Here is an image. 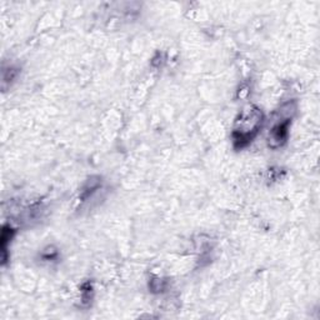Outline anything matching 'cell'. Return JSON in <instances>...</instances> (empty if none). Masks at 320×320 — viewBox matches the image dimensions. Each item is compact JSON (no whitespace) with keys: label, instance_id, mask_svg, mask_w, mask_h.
I'll return each instance as SVG.
<instances>
[{"label":"cell","instance_id":"1","mask_svg":"<svg viewBox=\"0 0 320 320\" xmlns=\"http://www.w3.org/2000/svg\"><path fill=\"white\" fill-rule=\"evenodd\" d=\"M264 122V114L256 105H248L235 118L231 139L236 150L247 148L260 131Z\"/></svg>","mask_w":320,"mask_h":320},{"label":"cell","instance_id":"2","mask_svg":"<svg viewBox=\"0 0 320 320\" xmlns=\"http://www.w3.org/2000/svg\"><path fill=\"white\" fill-rule=\"evenodd\" d=\"M279 111L283 114L282 118H278L277 120H279V122L275 123L269 129L268 133V147L274 150L279 149L287 143L288 138H289V128H290L291 119H293L291 114H284V106Z\"/></svg>","mask_w":320,"mask_h":320},{"label":"cell","instance_id":"3","mask_svg":"<svg viewBox=\"0 0 320 320\" xmlns=\"http://www.w3.org/2000/svg\"><path fill=\"white\" fill-rule=\"evenodd\" d=\"M101 187V178L100 177H92L87 180V183L84 184V187L80 190V200L85 201L93 195V194L99 190V188Z\"/></svg>","mask_w":320,"mask_h":320},{"label":"cell","instance_id":"4","mask_svg":"<svg viewBox=\"0 0 320 320\" xmlns=\"http://www.w3.org/2000/svg\"><path fill=\"white\" fill-rule=\"evenodd\" d=\"M15 230L11 228L10 225H4L3 230H1V256H3V264H5L6 259H8V243L11 242V239L14 238Z\"/></svg>","mask_w":320,"mask_h":320},{"label":"cell","instance_id":"5","mask_svg":"<svg viewBox=\"0 0 320 320\" xmlns=\"http://www.w3.org/2000/svg\"><path fill=\"white\" fill-rule=\"evenodd\" d=\"M80 293H82V303L84 305H89L92 303L93 295H94V289H93V285L90 282L84 283L80 288Z\"/></svg>","mask_w":320,"mask_h":320},{"label":"cell","instance_id":"6","mask_svg":"<svg viewBox=\"0 0 320 320\" xmlns=\"http://www.w3.org/2000/svg\"><path fill=\"white\" fill-rule=\"evenodd\" d=\"M18 74H19V69L14 68V66L3 69V89H5L6 84H11L17 79Z\"/></svg>","mask_w":320,"mask_h":320},{"label":"cell","instance_id":"7","mask_svg":"<svg viewBox=\"0 0 320 320\" xmlns=\"http://www.w3.org/2000/svg\"><path fill=\"white\" fill-rule=\"evenodd\" d=\"M149 288L153 293H160V291H163L165 289V282L163 279L157 278V279L150 280Z\"/></svg>","mask_w":320,"mask_h":320}]
</instances>
